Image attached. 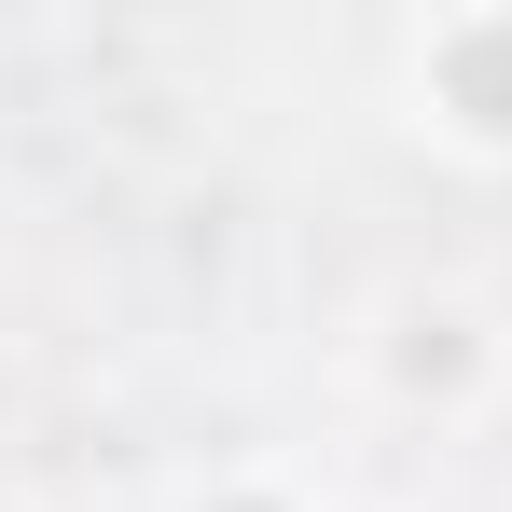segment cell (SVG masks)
<instances>
[{"mask_svg": "<svg viewBox=\"0 0 512 512\" xmlns=\"http://www.w3.org/2000/svg\"><path fill=\"white\" fill-rule=\"evenodd\" d=\"M402 84H416V125L457 153V167H512V0L429 14Z\"/></svg>", "mask_w": 512, "mask_h": 512, "instance_id": "6da1fadb", "label": "cell"}, {"mask_svg": "<svg viewBox=\"0 0 512 512\" xmlns=\"http://www.w3.org/2000/svg\"><path fill=\"white\" fill-rule=\"evenodd\" d=\"M194 512H291L277 485H222V499H194Z\"/></svg>", "mask_w": 512, "mask_h": 512, "instance_id": "3957f363", "label": "cell"}, {"mask_svg": "<svg viewBox=\"0 0 512 512\" xmlns=\"http://www.w3.org/2000/svg\"><path fill=\"white\" fill-rule=\"evenodd\" d=\"M374 374H388L402 402H416V388H471V374H485V319H471L457 291H416V305L388 319V346H374Z\"/></svg>", "mask_w": 512, "mask_h": 512, "instance_id": "7a4b0ae2", "label": "cell"}]
</instances>
